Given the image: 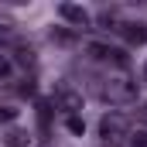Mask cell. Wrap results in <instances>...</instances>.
<instances>
[{
    "label": "cell",
    "mask_w": 147,
    "mask_h": 147,
    "mask_svg": "<svg viewBox=\"0 0 147 147\" xmlns=\"http://www.w3.org/2000/svg\"><path fill=\"white\" fill-rule=\"evenodd\" d=\"M55 106L65 113V116H79V110H82V92L72 89V86H58L55 89Z\"/></svg>",
    "instance_id": "4"
},
{
    "label": "cell",
    "mask_w": 147,
    "mask_h": 147,
    "mask_svg": "<svg viewBox=\"0 0 147 147\" xmlns=\"http://www.w3.org/2000/svg\"><path fill=\"white\" fill-rule=\"evenodd\" d=\"M65 127L72 130L75 137H82V134H86V123H82V116H65Z\"/></svg>",
    "instance_id": "9"
},
{
    "label": "cell",
    "mask_w": 147,
    "mask_h": 147,
    "mask_svg": "<svg viewBox=\"0 0 147 147\" xmlns=\"http://www.w3.org/2000/svg\"><path fill=\"white\" fill-rule=\"evenodd\" d=\"M51 38H55V41H62V45H69V41H72L69 31H51Z\"/></svg>",
    "instance_id": "15"
},
{
    "label": "cell",
    "mask_w": 147,
    "mask_h": 147,
    "mask_svg": "<svg viewBox=\"0 0 147 147\" xmlns=\"http://www.w3.org/2000/svg\"><path fill=\"white\" fill-rule=\"evenodd\" d=\"M17 92H21V96H31V92H34V79H24V82L17 86Z\"/></svg>",
    "instance_id": "13"
},
{
    "label": "cell",
    "mask_w": 147,
    "mask_h": 147,
    "mask_svg": "<svg viewBox=\"0 0 147 147\" xmlns=\"http://www.w3.org/2000/svg\"><path fill=\"white\" fill-rule=\"evenodd\" d=\"M58 17L69 21L72 28H89V10L79 3H58Z\"/></svg>",
    "instance_id": "5"
},
{
    "label": "cell",
    "mask_w": 147,
    "mask_h": 147,
    "mask_svg": "<svg viewBox=\"0 0 147 147\" xmlns=\"http://www.w3.org/2000/svg\"><path fill=\"white\" fill-rule=\"evenodd\" d=\"M99 96L110 99V103H134L137 99V82L127 79V75H113L99 86Z\"/></svg>",
    "instance_id": "1"
},
{
    "label": "cell",
    "mask_w": 147,
    "mask_h": 147,
    "mask_svg": "<svg viewBox=\"0 0 147 147\" xmlns=\"http://www.w3.org/2000/svg\"><path fill=\"white\" fill-rule=\"evenodd\" d=\"M140 79H144V82H147V62H144V69H140Z\"/></svg>",
    "instance_id": "17"
},
{
    "label": "cell",
    "mask_w": 147,
    "mask_h": 147,
    "mask_svg": "<svg viewBox=\"0 0 147 147\" xmlns=\"http://www.w3.org/2000/svg\"><path fill=\"white\" fill-rule=\"evenodd\" d=\"M14 116H17V110H14V106H0V120H3V123H10Z\"/></svg>",
    "instance_id": "14"
},
{
    "label": "cell",
    "mask_w": 147,
    "mask_h": 147,
    "mask_svg": "<svg viewBox=\"0 0 147 147\" xmlns=\"http://www.w3.org/2000/svg\"><path fill=\"white\" fill-rule=\"evenodd\" d=\"M137 120H144V123H147V103H144V106H137Z\"/></svg>",
    "instance_id": "16"
},
{
    "label": "cell",
    "mask_w": 147,
    "mask_h": 147,
    "mask_svg": "<svg viewBox=\"0 0 147 147\" xmlns=\"http://www.w3.org/2000/svg\"><path fill=\"white\" fill-rule=\"evenodd\" d=\"M127 147H147V130H137L127 137Z\"/></svg>",
    "instance_id": "10"
},
{
    "label": "cell",
    "mask_w": 147,
    "mask_h": 147,
    "mask_svg": "<svg viewBox=\"0 0 147 147\" xmlns=\"http://www.w3.org/2000/svg\"><path fill=\"white\" fill-rule=\"evenodd\" d=\"M10 72H14V58H7V55H0V79H7Z\"/></svg>",
    "instance_id": "12"
},
{
    "label": "cell",
    "mask_w": 147,
    "mask_h": 147,
    "mask_svg": "<svg viewBox=\"0 0 147 147\" xmlns=\"http://www.w3.org/2000/svg\"><path fill=\"white\" fill-rule=\"evenodd\" d=\"M120 34H123L127 45H144L147 41V24L144 21H123L120 24Z\"/></svg>",
    "instance_id": "6"
},
{
    "label": "cell",
    "mask_w": 147,
    "mask_h": 147,
    "mask_svg": "<svg viewBox=\"0 0 147 147\" xmlns=\"http://www.w3.org/2000/svg\"><path fill=\"white\" fill-rule=\"evenodd\" d=\"M120 24H123V21H120L116 10H103V14H99V28H106V31H120Z\"/></svg>",
    "instance_id": "8"
},
{
    "label": "cell",
    "mask_w": 147,
    "mask_h": 147,
    "mask_svg": "<svg viewBox=\"0 0 147 147\" xmlns=\"http://www.w3.org/2000/svg\"><path fill=\"white\" fill-rule=\"evenodd\" d=\"M86 51H89V58H96V62H113V65L127 69V51H123V48H110V45H103V41H89Z\"/></svg>",
    "instance_id": "3"
},
{
    "label": "cell",
    "mask_w": 147,
    "mask_h": 147,
    "mask_svg": "<svg viewBox=\"0 0 147 147\" xmlns=\"http://www.w3.org/2000/svg\"><path fill=\"white\" fill-rule=\"evenodd\" d=\"M17 62L21 65H34V48H17Z\"/></svg>",
    "instance_id": "11"
},
{
    "label": "cell",
    "mask_w": 147,
    "mask_h": 147,
    "mask_svg": "<svg viewBox=\"0 0 147 147\" xmlns=\"http://www.w3.org/2000/svg\"><path fill=\"white\" fill-rule=\"evenodd\" d=\"M0 144L3 147H31V134H28L24 127H10V130L0 137Z\"/></svg>",
    "instance_id": "7"
},
{
    "label": "cell",
    "mask_w": 147,
    "mask_h": 147,
    "mask_svg": "<svg viewBox=\"0 0 147 147\" xmlns=\"http://www.w3.org/2000/svg\"><path fill=\"white\" fill-rule=\"evenodd\" d=\"M99 137H103V144H123L127 137H130V123H127V116L123 113H106L103 120H99Z\"/></svg>",
    "instance_id": "2"
}]
</instances>
